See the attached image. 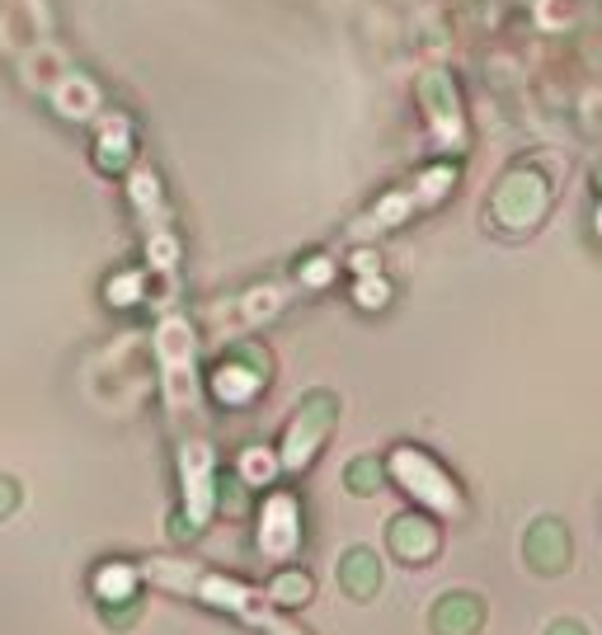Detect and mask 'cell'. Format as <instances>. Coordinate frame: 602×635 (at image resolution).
<instances>
[{"label":"cell","instance_id":"obj_1","mask_svg":"<svg viewBox=\"0 0 602 635\" xmlns=\"http://www.w3.org/2000/svg\"><path fill=\"white\" fill-rule=\"evenodd\" d=\"M151 579L155 584H170V588H184L193 598H203L212 607H227L235 617L269 626V617L254 607V593L235 579H222V574H203V570H189V565H165V561H151Z\"/></svg>","mask_w":602,"mask_h":635},{"label":"cell","instance_id":"obj_2","mask_svg":"<svg viewBox=\"0 0 602 635\" xmlns=\"http://www.w3.org/2000/svg\"><path fill=\"white\" fill-rule=\"evenodd\" d=\"M160 363H165V395L174 414L193 410V340L184 321L160 325Z\"/></svg>","mask_w":602,"mask_h":635},{"label":"cell","instance_id":"obj_3","mask_svg":"<svg viewBox=\"0 0 602 635\" xmlns=\"http://www.w3.org/2000/svg\"><path fill=\"white\" fill-rule=\"evenodd\" d=\"M391 466H395L400 481H405V490H414L419 500L433 504L438 513H456V508H461L456 490L448 485V475L438 471L424 452H410V447H405V452H395V462H391Z\"/></svg>","mask_w":602,"mask_h":635},{"label":"cell","instance_id":"obj_4","mask_svg":"<svg viewBox=\"0 0 602 635\" xmlns=\"http://www.w3.org/2000/svg\"><path fill=\"white\" fill-rule=\"evenodd\" d=\"M334 420V401L330 395H311L307 410H301V420L292 424L288 433V443H283V466H307V456L320 447V439H325V429Z\"/></svg>","mask_w":602,"mask_h":635},{"label":"cell","instance_id":"obj_5","mask_svg":"<svg viewBox=\"0 0 602 635\" xmlns=\"http://www.w3.org/2000/svg\"><path fill=\"white\" fill-rule=\"evenodd\" d=\"M541 203H546V189H541L532 174H513V180H504V189L494 193V212L499 222L513 226V231H528L536 216H541Z\"/></svg>","mask_w":602,"mask_h":635},{"label":"cell","instance_id":"obj_6","mask_svg":"<svg viewBox=\"0 0 602 635\" xmlns=\"http://www.w3.org/2000/svg\"><path fill=\"white\" fill-rule=\"evenodd\" d=\"M297 500L292 494H273V500L264 504V523H259V546H264V555H273V561H288V555L297 551Z\"/></svg>","mask_w":602,"mask_h":635},{"label":"cell","instance_id":"obj_7","mask_svg":"<svg viewBox=\"0 0 602 635\" xmlns=\"http://www.w3.org/2000/svg\"><path fill=\"white\" fill-rule=\"evenodd\" d=\"M184 485H189V523L203 527L212 513V447L203 443L184 447Z\"/></svg>","mask_w":602,"mask_h":635},{"label":"cell","instance_id":"obj_8","mask_svg":"<svg viewBox=\"0 0 602 635\" xmlns=\"http://www.w3.org/2000/svg\"><path fill=\"white\" fill-rule=\"evenodd\" d=\"M391 546L405 555V561H419V555H429L438 546V532L424 518H395L391 523Z\"/></svg>","mask_w":602,"mask_h":635},{"label":"cell","instance_id":"obj_9","mask_svg":"<svg viewBox=\"0 0 602 635\" xmlns=\"http://www.w3.org/2000/svg\"><path fill=\"white\" fill-rule=\"evenodd\" d=\"M433 622H438V631H443V635H471L475 622H480V603L466 598V593H452V603L438 607Z\"/></svg>","mask_w":602,"mask_h":635},{"label":"cell","instance_id":"obj_10","mask_svg":"<svg viewBox=\"0 0 602 635\" xmlns=\"http://www.w3.org/2000/svg\"><path fill=\"white\" fill-rule=\"evenodd\" d=\"M344 588L358 593V598H368V593L377 588V565H372L368 551H349V561H344Z\"/></svg>","mask_w":602,"mask_h":635},{"label":"cell","instance_id":"obj_11","mask_svg":"<svg viewBox=\"0 0 602 635\" xmlns=\"http://www.w3.org/2000/svg\"><path fill=\"white\" fill-rule=\"evenodd\" d=\"M212 391L217 395H222V401H250V395L259 391V376H245V372H240V367H222V372H217L212 376Z\"/></svg>","mask_w":602,"mask_h":635},{"label":"cell","instance_id":"obj_12","mask_svg":"<svg viewBox=\"0 0 602 635\" xmlns=\"http://www.w3.org/2000/svg\"><path fill=\"white\" fill-rule=\"evenodd\" d=\"M269 593H273V603H307L311 579H307V574H278Z\"/></svg>","mask_w":602,"mask_h":635},{"label":"cell","instance_id":"obj_13","mask_svg":"<svg viewBox=\"0 0 602 635\" xmlns=\"http://www.w3.org/2000/svg\"><path fill=\"white\" fill-rule=\"evenodd\" d=\"M278 471V456L269 452H250L240 456V475H245V485H269V475Z\"/></svg>","mask_w":602,"mask_h":635},{"label":"cell","instance_id":"obj_14","mask_svg":"<svg viewBox=\"0 0 602 635\" xmlns=\"http://www.w3.org/2000/svg\"><path fill=\"white\" fill-rule=\"evenodd\" d=\"M128 584H132V570H123V565L99 574V593H104L109 603H118V598H123V588H128Z\"/></svg>","mask_w":602,"mask_h":635},{"label":"cell","instance_id":"obj_15","mask_svg":"<svg viewBox=\"0 0 602 635\" xmlns=\"http://www.w3.org/2000/svg\"><path fill=\"white\" fill-rule=\"evenodd\" d=\"M349 481H353V490H377V485H372V481H377V466H372V462L349 466Z\"/></svg>","mask_w":602,"mask_h":635},{"label":"cell","instance_id":"obj_16","mask_svg":"<svg viewBox=\"0 0 602 635\" xmlns=\"http://www.w3.org/2000/svg\"><path fill=\"white\" fill-rule=\"evenodd\" d=\"M358 296H363V306H381V302H387V283H363V288H358Z\"/></svg>","mask_w":602,"mask_h":635},{"label":"cell","instance_id":"obj_17","mask_svg":"<svg viewBox=\"0 0 602 635\" xmlns=\"http://www.w3.org/2000/svg\"><path fill=\"white\" fill-rule=\"evenodd\" d=\"M137 292H142V283H137V278H123V283H113V302H137Z\"/></svg>","mask_w":602,"mask_h":635},{"label":"cell","instance_id":"obj_18","mask_svg":"<svg viewBox=\"0 0 602 635\" xmlns=\"http://www.w3.org/2000/svg\"><path fill=\"white\" fill-rule=\"evenodd\" d=\"M551 635H584V631H579V626H570V622H560Z\"/></svg>","mask_w":602,"mask_h":635},{"label":"cell","instance_id":"obj_19","mask_svg":"<svg viewBox=\"0 0 602 635\" xmlns=\"http://www.w3.org/2000/svg\"><path fill=\"white\" fill-rule=\"evenodd\" d=\"M269 631H273V635H301V631H292V626H283V622H269Z\"/></svg>","mask_w":602,"mask_h":635},{"label":"cell","instance_id":"obj_20","mask_svg":"<svg viewBox=\"0 0 602 635\" xmlns=\"http://www.w3.org/2000/svg\"><path fill=\"white\" fill-rule=\"evenodd\" d=\"M598 222H602V216H598Z\"/></svg>","mask_w":602,"mask_h":635}]
</instances>
